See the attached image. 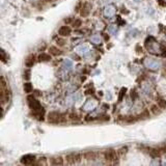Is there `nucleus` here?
Masks as SVG:
<instances>
[{
	"instance_id": "f257e3e1",
	"label": "nucleus",
	"mask_w": 166,
	"mask_h": 166,
	"mask_svg": "<svg viewBox=\"0 0 166 166\" xmlns=\"http://www.w3.org/2000/svg\"><path fill=\"white\" fill-rule=\"evenodd\" d=\"M64 115L61 114L60 112L51 111V112L48 114V121H49V123H58L64 121Z\"/></svg>"
},
{
	"instance_id": "f03ea898",
	"label": "nucleus",
	"mask_w": 166,
	"mask_h": 166,
	"mask_svg": "<svg viewBox=\"0 0 166 166\" xmlns=\"http://www.w3.org/2000/svg\"><path fill=\"white\" fill-rule=\"evenodd\" d=\"M144 64L147 68L151 69V70H157V69H159L160 66H161V64H160L158 60L153 59V58H147L144 61Z\"/></svg>"
},
{
	"instance_id": "7ed1b4c3",
	"label": "nucleus",
	"mask_w": 166,
	"mask_h": 166,
	"mask_svg": "<svg viewBox=\"0 0 166 166\" xmlns=\"http://www.w3.org/2000/svg\"><path fill=\"white\" fill-rule=\"evenodd\" d=\"M104 158H105V160H107V161H109V162L115 161V160L117 159V153L114 149H107L104 153Z\"/></svg>"
},
{
	"instance_id": "20e7f679",
	"label": "nucleus",
	"mask_w": 166,
	"mask_h": 166,
	"mask_svg": "<svg viewBox=\"0 0 166 166\" xmlns=\"http://www.w3.org/2000/svg\"><path fill=\"white\" fill-rule=\"evenodd\" d=\"M81 155L80 154H75V153H73V154H70V155H68L66 156V161L69 162V163H71V164H75V163H79V162L81 161Z\"/></svg>"
},
{
	"instance_id": "39448f33",
	"label": "nucleus",
	"mask_w": 166,
	"mask_h": 166,
	"mask_svg": "<svg viewBox=\"0 0 166 166\" xmlns=\"http://www.w3.org/2000/svg\"><path fill=\"white\" fill-rule=\"evenodd\" d=\"M35 161V157L32 155H25L22 157L21 159V163L25 164V165H29V164H32Z\"/></svg>"
},
{
	"instance_id": "423d86ee",
	"label": "nucleus",
	"mask_w": 166,
	"mask_h": 166,
	"mask_svg": "<svg viewBox=\"0 0 166 166\" xmlns=\"http://www.w3.org/2000/svg\"><path fill=\"white\" fill-rule=\"evenodd\" d=\"M72 32V29H71L69 26H61L58 30V34L60 36H69Z\"/></svg>"
},
{
	"instance_id": "0eeeda50",
	"label": "nucleus",
	"mask_w": 166,
	"mask_h": 166,
	"mask_svg": "<svg viewBox=\"0 0 166 166\" xmlns=\"http://www.w3.org/2000/svg\"><path fill=\"white\" fill-rule=\"evenodd\" d=\"M90 5L88 4V3H84L82 6V9H81V12H80V15L82 16V17H87L88 15H89V12H90Z\"/></svg>"
},
{
	"instance_id": "6e6552de",
	"label": "nucleus",
	"mask_w": 166,
	"mask_h": 166,
	"mask_svg": "<svg viewBox=\"0 0 166 166\" xmlns=\"http://www.w3.org/2000/svg\"><path fill=\"white\" fill-rule=\"evenodd\" d=\"M77 53L79 54V55H86V54H88V52H89V49H88L87 46H79V47H77L76 49Z\"/></svg>"
},
{
	"instance_id": "1a4fd4ad",
	"label": "nucleus",
	"mask_w": 166,
	"mask_h": 166,
	"mask_svg": "<svg viewBox=\"0 0 166 166\" xmlns=\"http://www.w3.org/2000/svg\"><path fill=\"white\" fill-rule=\"evenodd\" d=\"M104 14L106 17H112L115 14V7L113 6V5H108V6L105 7Z\"/></svg>"
},
{
	"instance_id": "9d476101",
	"label": "nucleus",
	"mask_w": 166,
	"mask_h": 166,
	"mask_svg": "<svg viewBox=\"0 0 166 166\" xmlns=\"http://www.w3.org/2000/svg\"><path fill=\"white\" fill-rule=\"evenodd\" d=\"M50 164L51 165H62L64 164V159L61 157H54L50 159Z\"/></svg>"
},
{
	"instance_id": "9b49d317",
	"label": "nucleus",
	"mask_w": 166,
	"mask_h": 166,
	"mask_svg": "<svg viewBox=\"0 0 166 166\" xmlns=\"http://www.w3.org/2000/svg\"><path fill=\"white\" fill-rule=\"evenodd\" d=\"M34 62H35V56H34V55H30V56H28V57L26 58L25 66H27V68H30V66H33Z\"/></svg>"
},
{
	"instance_id": "f8f14e48",
	"label": "nucleus",
	"mask_w": 166,
	"mask_h": 166,
	"mask_svg": "<svg viewBox=\"0 0 166 166\" xmlns=\"http://www.w3.org/2000/svg\"><path fill=\"white\" fill-rule=\"evenodd\" d=\"M38 60L40 61H49V60H51V56L47 53H42L38 56Z\"/></svg>"
},
{
	"instance_id": "ddd939ff",
	"label": "nucleus",
	"mask_w": 166,
	"mask_h": 166,
	"mask_svg": "<svg viewBox=\"0 0 166 166\" xmlns=\"http://www.w3.org/2000/svg\"><path fill=\"white\" fill-rule=\"evenodd\" d=\"M96 107V102L95 101H88L85 105H84V109L85 110H92Z\"/></svg>"
},
{
	"instance_id": "4468645a",
	"label": "nucleus",
	"mask_w": 166,
	"mask_h": 166,
	"mask_svg": "<svg viewBox=\"0 0 166 166\" xmlns=\"http://www.w3.org/2000/svg\"><path fill=\"white\" fill-rule=\"evenodd\" d=\"M161 110L162 109L160 108L158 105H153V106L151 107V111L153 112V114H155V115L160 114V113H161Z\"/></svg>"
},
{
	"instance_id": "2eb2a0df",
	"label": "nucleus",
	"mask_w": 166,
	"mask_h": 166,
	"mask_svg": "<svg viewBox=\"0 0 166 166\" xmlns=\"http://www.w3.org/2000/svg\"><path fill=\"white\" fill-rule=\"evenodd\" d=\"M32 90H33V87H32L31 83L27 82V83H25V84H24V92H25L26 94H30Z\"/></svg>"
},
{
	"instance_id": "dca6fc26",
	"label": "nucleus",
	"mask_w": 166,
	"mask_h": 166,
	"mask_svg": "<svg viewBox=\"0 0 166 166\" xmlns=\"http://www.w3.org/2000/svg\"><path fill=\"white\" fill-rule=\"evenodd\" d=\"M50 53H51L52 55L57 56V55H60V54H61V51H60L58 48H56V47H54V46H52V47H50Z\"/></svg>"
},
{
	"instance_id": "f3484780",
	"label": "nucleus",
	"mask_w": 166,
	"mask_h": 166,
	"mask_svg": "<svg viewBox=\"0 0 166 166\" xmlns=\"http://www.w3.org/2000/svg\"><path fill=\"white\" fill-rule=\"evenodd\" d=\"M158 106L163 110V109H166V100H164L163 98H159L158 99Z\"/></svg>"
},
{
	"instance_id": "a211bd4d",
	"label": "nucleus",
	"mask_w": 166,
	"mask_h": 166,
	"mask_svg": "<svg viewBox=\"0 0 166 166\" xmlns=\"http://www.w3.org/2000/svg\"><path fill=\"white\" fill-rule=\"evenodd\" d=\"M97 157V154L95 152H88L85 154V159L86 160H95Z\"/></svg>"
},
{
	"instance_id": "6ab92c4d",
	"label": "nucleus",
	"mask_w": 166,
	"mask_h": 166,
	"mask_svg": "<svg viewBox=\"0 0 166 166\" xmlns=\"http://www.w3.org/2000/svg\"><path fill=\"white\" fill-rule=\"evenodd\" d=\"M139 118H141V119H147V118H149V110H144V111H142V112L139 114Z\"/></svg>"
},
{
	"instance_id": "aec40b11",
	"label": "nucleus",
	"mask_w": 166,
	"mask_h": 166,
	"mask_svg": "<svg viewBox=\"0 0 166 166\" xmlns=\"http://www.w3.org/2000/svg\"><path fill=\"white\" fill-rule=\"evenodd\" d=\"M149 153L151 154L153 157H159V155H160L159 149H149Z\"/></svg>"
},
{
	"instance_id": "412c9836",
	"label": "nucleus",
	"mask_w": 166,
	"mask_h": 166,
	"mask_svg": "<svg viewBox=\"0 0 166 166\" xmlns=\"http://www.w3.org/2000/svg\"><path fill=\"white\" fill-rule=\"evenodd\" d=\"M73 66V64L70 59H66L64 60V68L68 69V70H71V68Z\"/></svg>"
},
{
	"instance_id": "4be33fe9",
	"label": "nucleus",
	"mask_w": 166,
	"mask_h": 166,
	"mask_svg": "<svg viewBox=\"0 0 166 166\" xmlns=\"http://www.w3.org/2000/svg\"><path fill=\"white\" fill-rule=\"evenodd\" d=\"M90 38H92V42H94V43H96V44H99V43L101 42L100 35H98V34H95V35H92Z\"/></svg>"
},
{
	"instance_id": "5701e85b",
	"label": "nucleus",
	"mask_w": 166,
	"mask_h": 166,
	"mask_svg": "<svg viewBox=\"0 0 166 166\" xmlns=\"http://www.w3.org/2000/svg\"><path fill=\"white\" fill-rule=\"evenodd\" d=\"M126 88H121V94H119V96H118V102H121L123 101V96L126 95Z\"/></svg>"
},
{
	"instance_id": "b1692460",
	"label": "nucleus",
	"mask_w": 166,
	"mask_h": 166,
	"mask_svg": "<svg viewBox=\"0 0 166 166\" xmlns=\"http://www.w3.org/2000/svg\"><path fill=\"white\" fill-rule=\"evenodd\" d=\"M82 25V22H81V20H75L74 22H73V26L76 28L80 27V26Z\"/></svg>"
},
{
	"instance_id": "393cba45",
	"label": "nucleus",
	"mask_w": 166,
	"mask_h": 166,
	"mask_svg": "<svg viewBox=\"0 0 166 166\" xmlns=\"http://www.w3.org/2000/svg\"><path fill=\"white\" fill-rule=\"evenodd\" d=\"M30 75H31L30 71L29 70H26L25 72H24V79H25V80H29V79H30Z\"/></svg>"
},
{
	"instance_id": "a878e982",
	"label": "nucleus",
	"mask_w": 166,
	"mask_h": 166,
	"mask_svg": "<svg viewBox=\"0 0 166 166\" xmlns=\"http://www.w3.org/2000/svg\"><path fill=\"white\" fill-rule=\"evenodd\" d=\"M70 118L72 119V121H79V116L77 114H74V113L70 114Z\"/></svg>"
},
{
	"instance_id": "bb28decb",
	"label": "nucleus",
	"mask_w": 166,
	"mask_h": 166,
	"mask_svg": "<svg viewBox=\"0 0 166 166\" xmlns=\"http://www.w3.org/2000/svg\"><path fill=\"white\" fill-rule=\"evenodd\" d=\"M1 59H2V61L3 62H5L6 61V56H5V53H4V51H1Z\"/></svg>"
},
{
	"instance_id": "cd10ccee",
	"label": "nucleus",
	"mask_w": 166,
	"mask_h": 166,
	"mask_svg": "<svg viewBox=\"0 0 166 166\" xmlns=\"http://www.w3.org/2000/svg\"><path fill=\"white\" fill-rule=\"evenodd\" d=\"M131 96H132V99H133V100H135V99L137 98V94H136V90H132V95H131Z\"/></svg>"
},
{
	"instance_id": "c85d7f7f",
	"label": "nucleus",
	"mask_w": 166,
	"mask_h": 166,
	"mask_svg": "<svg viewBox=\"0 0 166 166\" xmlns=\"http://www.w3.org/2000/svg\"><path fill=\"white\" fill-rule=\"evenodd\" d=\"M56 42H57L60 46H62L64 44V40H56Z\"/></svg>"
}]
</instances>
